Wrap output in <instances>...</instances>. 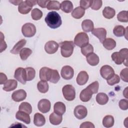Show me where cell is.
I'll return each mask as SVG.
<instances>
[{
    "instance_id": "obj_1",
    "label": "cell",
    "mask_w": 128,
    "mask_h": 128,
    "mask_svg": "<svg viewBox=\"0 0 128 128\" xmlns=\"http://www.w3.org/2000/svg\"><path fill=\"white\" fill-rule=\"evenodd\" d=\"M44 20L48 26L53 29L60 27L62 23L60 15L54 11L49 12L45 18Z\"/></svg>"
},
{
    "instance_id": "obj_2",
    "label": "cell",
    "mask_w": 128,
    "mask_h": 128,
    "mask_svg": "<svg viewBox=\"0 0 128 128\" xmlns=\"http://www.w3.org/2000/svg\"><path fill=\"white\" fill-rule=\"evenodd\" d=\"M128 52V50L127 48H122L119 52H114L112 54V58L116 64H124L127 66Z\"/></svg>"
},
{
    "instance_id": "obj_3",
    "label": "cell",
    "mask_w": 128,
    "mask_h": 128,
    "mask_svg": "<svg viewBox=\"0 0 128 128\" xmlns=\"http://www.w3.org/2000/svg\"><path fill=\"white\" fill-rule=\"evenodd\" d=\"M60 52L62 56L68 58L71 56L73 53L74 47V43L72 41H64L60 44Z\"/></svg>"
},
{
    "instance_id": "obj_4",
    "label": "cell",
    "mask_w": 128,
    "mask_h": 128,
    "mask_svg": "<svg viewBox=\"0 0 128 128\" xmlns=\"http://www.w3.org/2000/svg\"><path fill=\"white\" fill-rule=\"evenodd\" d=\"M37 4V0H26L22 1L18 6V12L23 14H28L32 9L34 6Z\"/></svg>"
},
{
    "instance_id": "obj_5",
    "label": "cell",
    "mask_w": 128,
    "mask_h": 128,
    "mask_svg": "<svg viewBox=\"0 0 128 128\" xmlns=\"http://www.w3.org/2000/svg\"><path fill=\"white\" fill-rule=\"evenodd\" d=\"M62 92L64 98L68 101L73 100L76 97L74 88L70 84H66L63 86Z\"/></svg>"
},
{
    "instance_id": "obj_6",
    "label": "cell",
    "mask_w": 128,
    "mask_h": 128,
    "mask_svg": "<svg viewBox=\"0 0 128 128\" xmlns=\"http://www.w3.org/2000/svg\"><path fill=\"white\" fill-rule=\"evenodd\" d=\"M88 34L84 32L78 33L74 38V44L81 48L88 44Z\"/></svg>"
},
{
    "instance_id": "obj_7",
    "label": "cell",
    "mask_w": 128,
    "mask_h": 128,
    "mask_svg": "<svg viewBox=\"0 0 128 128\" xmlns=\"http://www.w3.org/2000/svg\"><path fill=\"white\" fill-rule=\"evenodd\" d=\"M22 32L25 37L30 38L34 36L36 34V28L32 23H26L22 28Z\"/></svg>"
},
{
    "instance_id": "obj_8",
    "label": "cell",
    "mask_w": 128,
    "mask_h": 128,
    "mask_svg": "<svg viewBox=\"0 0 128 128\" xmlns=\"http://www.w3.org/2000/svg\"><path fill=\"white\" fill-rule=\"evenodd\" d=\"M100 74L104 78L108 80L114 75V71L110 66L104 65L100 68Z\"/></svg>"
},
{
    "instance_id": "obj_9",
    "label": "cell",
    "mask_w": 128,
    "mask_h": 128,
    "mask_svg": "<svg viewBox=\"0 0 128 128\" xmlns=\"http://www.w3.org/2000/svg\"><path fill=\"white\" fill-rule=\"evenodd\" d=\"M14 78L23 84H25L26 82V72L25 68H17L14 72Z\"/></svg>"
},
{
    "instance_id": "obj_10",
    "label": "cell",
    "mask_w": 128,
    "mask_h": 128,
    "mask_svg": "<svg viewBox=\"0 0 128 128\" xmlns=\"http://www.w3.org/2000/svg\"><path fill=\"white\" fill-rule=\"evenodd\" d=\"M74 113L76 118L79 120H82L86 116L88 110L84 106L78 105L74 108Z\"/></svg>"
},
{
    "instance_id": "obj_11",
    "label": "cell",
    "mask_w": 128,
    "mask_h": 128,
    "mask_svg": "<svg viewBox=\"0 0 128 128\" xmlns=\"http://www.w3.org/2000/svg\"><path fill=\"white\" fill-rule=\"evenodd\" d=\"M60 74L64 79L66 80H70L74 76V70L70 66H65L62 68Z\"/></svg>"
},
{
    "instance_id": "obj_12",
    "label": "cell",
    "mask_w": 128,
    "mask_h": 128,
    "mask_svg": "<svg viewBox=\"0 0 128 128\" xmlns=\"http://www.w3.org/2000/svg\"><path fill=\"white\" fill-rule=\"evenodd\" d=\"M51 104L49 100L47 99H42L38 104V110L42 113H46L50 111V109Z\"/></svg>"
},
{
    "instance_id": "obj_13",
    "label": "cell",
    "mask_w": 128,
    "mask_h": 128,
    "mask_svg": "<svg viewBox=\"0 0 128 128\" xmlns=\"http://www.w3.org/2000/svg\"><path fill=\"white\" fill-rule=\"evenodd\" d=\"M58 46V44L56 42L50 40L46 42L45 44L44 50L48 54H53L57 52Z\"/></svg>"
},
{
    "instance_id": "obj_14",
    "label": "cell",
    "mask_w": 128,
    "mask_h": 128,
    "mask_svg": "<svg viewBox=\"0 0 128 128\" xmlns=\"http://www.w3.org/2000/svg\"><path fill=\"white\" fill-rule=\"evenodd\" d=\"M92 34L97 37L102 43L106 38V30L104 28H94L92 32Z\"/></svg>"
},
{
    "instance_id": "obj_15",
    "label": "cell",
    "mask_w": 128,
    "mask_h": 128,
    "mask_svg": "<svg viewBox=\"0 0 128 128\" xmlns=\"http://www.w3.org/2000/svg\"><path fill=\"white\" fill-rule=\"evenodd\" d=\"M26 97V92L22 89L14 91L12 95V100L16 102H20L24 100Z\"/></svg>"
},
{
    "instance_id": "obj_16",
    "label": "cell",
    "mask_w": 128,
    "mask_h": 128,
    "mask_svg": "<svg viewBox=\"0 0 128 128\" xmlns=\"http://www.w3.org/2000/svg\"><path fill=\"white\" fill-rule=\"evenodd\" d=\"M93 94L92 92L88 86H87L80 92V100L83 102H87L91 99Z\"/></svg>"
},
{
    "instance_id": "obj_17",
    "label": "cell",
    "mask_w": 128,
    "mask_h": 128,
    "mask_svg": "<svg viewBox=\"0 0 128 128\" xmlns=\"http://www.w3.org/2000/svg\"><path fill=\"white\" fill-rule=\"evenodd\" d=\"M52 69L48 67H42L40 70V78L42 80L49 81Z\"/></svg>"
},
{
    "instance_id": "obj_18",
    "label": "cell",
    "mask_w": 128,
    "mask_h": 128,
    "mask_svg": "<svg viewBox=\"0 0 128 128\" xmlns=\"http://www.w3.org/2000/svg\"><path fill=\"white\" fill-rule=\"evenodd\" d=\"M88 80V73L84 70L80 72L77 76L76 82L80 86H82L86 84Z\"/></svg>"
},
{
    "instance_id": "obj_19",
    "label": "cell",
    "mask_w": 128,
    "mask_h": 128,
    "mask_svg": "<svg viewBox=\"0 0 128 128\" xmlns=\"http://www.w3.org/2000/svg\"><path fill=\"white\" fill-rule=\"evenodd\" d=\"M16 118L17 120H21L26 124H30V118L29 114L26 112L18 110L16 113Z\"/></svg>"
},
{
    "instance_id": "obj_20",
    "label": "cell",
    "mask_w": 128,
    "mask_h": 128,
    "mask_svg": "<svg viewBox=\"0 0 128 128\" xmlns=\"http://www.w3.org/2000/svg\"><path fill=\"white\" fill-rule=\"evenodd\" d=\"M128 26L125 28L124 26L121 25H118L114 26L113 30L114 34L118 37L122 36H127V32H128Z\"/></svg>"
},
{
    "instance_id": "obj_21",
    "label": "cell",
    "mask_w": 128,
    "mask_h": 128,
    "mask_svg": "<svg viewBox=\"0 0 128 128\" xmlns=\"http://www.w3.org/2000/svg\"><path fill=\"white\" fill-rule=\"evenodd\" d=\"M18 86V82L16 80L10 79L4 83L3 90L6 92H10L15 90Z\"/></svg>"
},
{
    "instance_id": "obj_22",
    "label": "cell",
    "mask_w": 128,
    "mask_h": 128,
    "mask_svg": "<svg viewBox=\"0 0 128 128\" xmlns=\"http://www.w3.org/2000/svg\"><path fill=\"white\" fill-rule=\"evenodd\" d=\"M26 40L25 39H22L19 40L10 50V52L14 54H16L20 53L21 49L26 45Z\"/></svg>"
},
{
    "instance_id": "obj_23",
    "label": "cell",
    "mask_w": 128,
    "mask_h": 128,
    "mask_svg": "<svg viewBox=\"0 0 128 128\" xmlns=\"http://www.w3.org/2000/svg\"><path fill=\"white\" fill-rule=\"evenodd\" d=\"M62 120V115L58 114L54 112L52 113L49 116L50 122L53 125H58Z\"/></svg>"
},
{
    "instance_id": "obj_24",
    "label": "cell",
    "mask_w": 128,
    "mask_h": 128,
    "mask_svg": "<svg viewBox=\"0 0 128 128\" xmlns=\"http://www.w3.org/2000/svg\"><path fill=\"white\" fill-rule=\"evenodd\" d=\"M86 58L88 63L92 66H96L99 63V58L95 53L92 52L86 56Z\"/></svg>"
},
{
    "instance_id": "obj_25",
    "label": "cell",
    "mask_w": 128,
    "mask_h": 128,
    "mask_svg": "<svg viewBox=\"0 0 128 128\" xmlns=\"http://www.w3.org/2000/svg\"><path fill=\"white\" fill-rule=\"evenodd\" d=\"M34 123L37 126H42L45 124L46 118L41 114L36 113L34 115Z\"/></svg>"
},
{
    "instance_id": "obj_26",
    "label": "cell",
    "mask_w": 128,
    "mask_h": 128,
    "mask_svg": "<svg viewBox=\"0 0 128 128\" xmlns=\"http://www.w3.org/2000/svg\"><path fill=\"white\" fill-rule=\"evenodd\" d=\"M54 112L58 114L62 115L66 110V108L65 104L60 102H56L54 106Z\"/></svg>"
},
{
    "instance_id": "obj_27",
    "label": "cell",
    "mask_w": 128,
    "mask_h": 128,
    "mask_svg": "<svg viewBox=\"0 0 128 128\" xmlns=\"http://www.w3.org/2000/svg\"><path fill=\"white\" fill-rule=\"evenodd\" d=\"M60 9L66 13H70L72 11L73 4L70 0H64L60 4Z\"/></svg>"
},
{
    "instance_id": "obj_28",
    "label": "cell",
    "mask_w": 128,
    "mask_h": 128,
    "mask_svg": "<svg viewBox=\"0 0 128 128\" xmlns=\"http://www.w3.org/2000/svg\"><path fill=\"white\" fill-rule=\"evenodd\" d=\"M82 28L84 32H92L94 28V23L90 20H85L82 23Z\"/></svg>"
},
{
    "instance_id": "obj_29",
    "label": "cell",
    "mask_w": 128,
    "mask_h": 128,
    "mask_svg": "<svg viewBox=\"0 0 128 128\" xmlns=\"http://www.w3.org/2000/svg\"><path fill=\"white\" fill-rule=\"evenodd\" d=\"M85 14V10L80 6L76 8L72 12V16L76 19L81 18Z\"/></svg>"
},
{
    "instance_id": "obj_30",
    "label": "cell",
    "mask_w": 128,
    "mask_h": 128,
    "mask_svg": "<svg viewBox=\"0 0 128 128\" xmlns=\"http://www.w3.org/2000/svg\"><path fill=\"white\" fill-rule=\"evenodd\" d=\"M115 10L110 6H106L102 10V14L104 16L108 19L113 18L115 16Z\"/></svg>"
},
{
    "instance_id": "obj_31",
    "label": "cell",
    "mask_w": 128,
    "mask_h": 128,
    "mask_svg": "<svg viewBox=\"0 0 128 128\" xmlns=\"http://www.w3.org/2000/svg\"><path fill=\"white\" fill-rule=\"evenodd\" d=\"M103 46L108 50H112L116 46V41L112 38H107L102 42Z\"/></svg>"
},
{
    "instance_id": "obj_32",
    "label": "cell",
    "mask_w": 128,
    "mask_h": 128,
    "mask_svg": "<svg viewBox=\"0 0 128 128\" xmlns=\"http://www.w3.org/2000/svg\"><path fill=\"white\" fill-rule=\"evenodd\" d=\"M96 102L100 104H106L108 101V97L106 94L103 92H100L97 94L96 96Z\"/></svg>"
},
{
    "instance_id": "obj_33",
    "label": "cell",
    "mask_w": 128,
    "mask_h": 128,
    "mask_svg": "<svg viewBox=\"0 0 128 128\" xmlns=\"http://www.w3.org/2000/svg\"><path fill=\"white\" fill-rule=\"evenodd\" d=\"M114 118L112 116L106 115L102 120V124L106 128H111L114 124Z\"/></svg>"
},
{
    "instance_id": "obj_34",
    "label": "cell",
    "mask_w": 128,
    "mask_h": 128,
    "mask_svg": "<svg viewBox=\"0 0 128 128\" xmlns=\"http://www.w3.org/2000/svg\"><path fill=\"white\" fill-rule=\"evenodd\" d=\"M48 84L46 81L40 80L37 84V88L42 93H46L48 90Z\"/></svg>"
},
{
    "instance_id": "obj_35",
    "label": "cell",
    "mask_w": 128,
    "mask_h": 128,
    "mask_svg": "<svg viewBox=\"0 0 128 128\" xmlns=\"http://www.w3.org/2000/svg\"><path fill=\"white\" fill-rule=\"evenodd\" d=\"M18 110L26 112L30 114L32 112V107L30 103L28 102H23L19 106Z\"/></svg>"
},
{
    "instance_id": "obj_36",
    "label": "cell",
    "mask_w": 128,
    "mask_h": 128,
    "mask_svg": "<svg viewBox=\"0 0 128 128\" xmlns=\"http://www.w3.org/2000/svg\"><path fill=\"white\" fill-rule=\"evenodd\" d=\"M46 8L48 10H58L60 8V4L56 0H49L46 6Z\"/></svg>"
},
{
    "instance_id": "obj_37",
    "label": "cell",
    "mask_w": 128,
    "mask_h": 128,
    "mask_svg": "<svg viewBox=\"0 0 128 128\" xmlns=\"http://www.w3.org/2000/svg\"><path fill=\"white\" fill-rule=\"evenodd\" d=\"M32 50L29 48H22L20 52V56L22 60H26L28 56L32 54Z\"/></svg>"
},
{
    "instance_id": "obj_38",
    "label": "cell",
    "mask_w": 128,
    "mask_h": 128,
    "mask_svg": "<svg viewBox=\"0 0 128 128\" xmlns=\"http://www.w3.org/2000/svg\"><path fill=\"white\" fill-rule=\"evenodd\" d=\"M26 72V81H30L32 80L36 76V71L32 67L25 68Z\"/></svg>"
},
{
    "instance_id": "obj_39",
    "label": "cell",
    "mask_w": 128,
    "mask_h": 128,
    "mask_svg": "<svg viewBox=\"0 0 128 128\" xmlns=\"http://www.w3.org/2000/svg\"><path fill=\"white\" fill-rule=\"evenodd\" d=\"M60 80V76L58 74V71L56 70L52 69L49 82L54 84H56Z\"/></svg>"
},
{
    "instance_id": "obj_40",
    "label": "cell",
    "mask_w": 128,
    "mask_h": 128,
    "mask_svg": "<svg viewBox=\"0 0 128 128\" xmlns=\"http://www.w3.org/2000/svg\"><path fill=\"white\" fill-rule=\"evenodd\" d=\"M32 18L34 20H40L42 16V12L38 8H34L31 12Z\"/></svg>"
},
{
    "instance_id": "obj_41",
    "label": "cell",
    "mask_w": 128,
    "mask_h": 128,
    "mask_svg": "<svg viewBox=\"0 0 128 128\" xmlns=\"http://www.w3.org/2000/svg\"><path fill=\"white\" fill-rule=\"evenodd\" d=\"M94 52V48L92 44H88L82 47L81 52L84 56H87L89 54L92 53Z\"/></svg>"
},
{
    "instance_id": "obj_42",
    "label": "cell",
    "mask_w": 128,
    "mask_h": 128,
    "mask_svg": "<svg viewBox=\"0 0 128 128\" xmlns=\"http://www.w3.org/2000/svg\"><path fill=\"white\" fill-rule=\"evenodd\" d=\"M117 18L120 22H128V11L122 10L117 15Z\"/></svg>"
},
{
    "instance_id": "obj_43",
    "label": "cell",
    "mask_w": 128,
    "mask_h": 128,
    "mask_svg": "<svg viewBox=\"0 0 128 128\" xmlns=\"http://www.w3.org/2000/svg\"><path fill=\"white\" fill-rule=\"evenodd\" d=\"M102 2L101 0H92L90 8L94 10H98L102 6Z\"/></svg>"
},
{
    "instance_id": "obj_44",
    "label": "cell",
    "mask_w": 128,
    "mask_h": 128,
    "mask_svg": "<svg viewBox=\"0 0 128 128\" xmlns=\"http://www.w3.org/2000/svg\"><path fill=\"white\" fill-rule=\"evenodd\" d=\"M120 81V78L118 75L114 74V75L110 79L107 80V83L110 86H113L115 84H118Z\"/></svg>"
},
{
    "instance_id": "obj_45",
    "label": "cell",
    "mask_w": 128,
    "mask_h": 128,
    "mask_svg": "<svg viewBox=\"0 0 128 128\" xmlns=\"http://www.w3.org/2000/svg\"><path fill=\"white\" fill-rule=\"evenodd\" d=\"M90 90L92 92L93 94H96L98 92V88H99V84L98 81H95L92 84H90L89 86H88Z\"/></svg>"
},
{
    "instance_id": "obj_46",
    "label": "cell",
    "mask_w": 128,
    "mask_h": 128,
    "mask_svg": "<svg viewBox=\"0 0 128 128\" xmlns=\"http://www.w3.org/2000/svg\"><path fill=\"white\" fill-rule=\"evenodd\" d=\"M118 106L120 109L126 110L128 108V101L127 99H122L118 102Z\"/></svg>"
},
{
    "instance_id": "obj_47",
    "label": "cell",
    "mask_w": 128,
    "mask_h": 128,
    "mask_svg": "<svg viewBox=\"0 0 128 128\" xmlns=\"http://www.w3.org/2000/svg\"><path fill=\"white\" fill-rule=\"evenodd\" d=\"M128 69L126 68L123 69L120 73V77L122 78V80L123 81L126 82H128Z\"/></svg>"
},
{
    "instance_id": "obj_48",
    "label": "cell",
    "mask_w": 128,
    "mask_h": 128,
    "mask_svg": "<svg viewBox=\"0 0 128 128\" xmlns=\"http://www.w3.org/2000/svg\"><path fill=\"white\" fill-rule=\"evenodd\" d=\"M92 0H81L80 2V6L82 8L86 10L88 9L91 5Z\"/></svg>"
},
{
    "instance_id": "obj_49",
    "label": "cell",
    "mask_w": 128,
    "mask_h": 128,
    "mask_svg": "<svg viewBox=\"0 0 128 128\" xmlns=\"http://www.w3.org/2000/svg\"><path fill=\"white\" fill-rule=\"evenodd\" d=\"M0 40H1V42H0V52H2L3 50H4L6 47H7V45L6 43V42H4V36H3V34L2 32H0Z\"/></svg>"
},
{
    "instance_id": "obj_50",
    "label": "cell",
    "mask_w": 128,
    "mask_h": 128,
    "mask_svg": "<svg viewBox=\"0 0 128 128\" xmlns=\"http://www.w3.org/2000/svg\"><path fill=\"white\" fill-rule=\"evenodd\" d=\"M80 128H94V124L90 122H82L80 126Z\"/></svg>"
},
{
    "instance_id": "obj_51",
    "label": "cell",
    "mask_w": 128,
    "mask_h": 128,
    "mask_svg": "<svg viewBox=\"0 0 128 128\" xmlns=\"http://www.w3.org/2000/svg\"><path fill=\"white\" fill-rule=\"evenodd\" d=\"M49 0H37L38 4L42 8H45L46 7L47 4H48Z\"/></svg>"
},
{
    "instance_id": "obj_52",
    "label": "cell",
    "mask_w": 128,
    "mask_h": 128,
    "mask_svg": "<svg viewBox=\"0 0 128 128\" xmlns=\"http://www.w3.org/2000/svg\"><path fill=\"white\" fill-rule=\"evenodd\" d=\"M7 81V77L6 75L2 72H0V84H4Z\"/></svg>"
},
{
    "instance_id": "obj_53",
    "label": "cell",
    "mask_w": 128,
    "mask_h": 128,
    "mask_svg": "<svg viewBox=\"0 0 128 128\" xmlns=\"http://www.w3.org/2000/svg\"><path fill=\"white\" fill-rule=\"evenodd\" d=\"M23 0H10L9 2L12 4H13L14 5L17 6V5H20V4L22 2Z\"/></svg>"
},
{
    "instance_id": "obj_54",
    "label": "cell",
    "mask_w": 128,
    "mask_h": 128,
    "mask_svg": "<svg viewBox=\"0 0 128 128\" xmlns=\"http://www.w3.org/2000/svg\"><path fill=\"white\" fill-rule=\"evenodd\" d=\"M128 87H126V89L124 90V92H123V94H124V97L125 98H128Z\"/></svg>"
}]
</instances>
